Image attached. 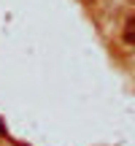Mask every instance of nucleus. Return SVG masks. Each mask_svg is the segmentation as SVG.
I'll return each instance as SVG.
<instances>
[{
  "label": "nucleus",
  "mask_w": 135,
  "mask_h": 146,
  "mask_svg": "<svg viewBox=\"0 0 135 146\" xmlns=\"http://www.w3.org/2000/svg\"><path fill=\"white\" fill-rule=\"evenodd\" d=\"M130 3H135V0H130Z\"/></svg>",
  "instance_id": "obj_2"
},
{
  "label": "nucleus",
  "mask_w": 135,
  "mask_h": 146,
  "mask_svg": "<svg viewBox=\"0 0 135 146\" xmlns=\"http://www.w3.org/2000/svg\"><path fill=\"white\" fill-rule=\"evenodd\" d=\"M122 38H124V43L135 46V14H132L130 19H127V22H124V30H122Z\"/></svg>",
  "instance_id": "obj_1"
}]
</instances>
